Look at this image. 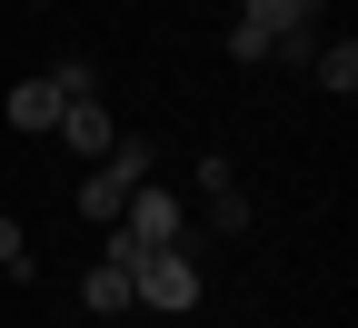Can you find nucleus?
Returning a JSON list of instances; mask_svg holds the SVG:
<instances>
[{"instance_id": "f257e3e1", "label": "nucleus", "mask_w": 358, "mask_h": 328, "mask_svg": "<svg viewBox=\"0 0 358 328\" xmlns=\"http://www.w3.org/2000/svg\"><path fill=\"white\" fill-rule=\"evenodd\" d=\"M129 299H140V308H169V318H189V308H199V259L179 249V239L150 249L140 269H129Z\"/></svg>"}, {"instance_id": "f03ea898", "label": "nucleus", "mask_w": 358, "mask_h": 328, "mask_svg": "<svg viewBox=\"0 0 358 328\" xmlns=\"http://www.w3.org/2000/svg\"><path fill=\"white\" fill-rule=\"evenodd\" d=\"M110 229H129L140 249H169V239H189V229H179V199H169V190H150V179L129 190V209H120Z\"/></svg>"}, {"instance_id": "7ed1b4c3", "label": "nucleus", "mask_w": 358, "mask_h": 328, "mask_svg": "<svg viewBox=\"0 0 358 328\" xmlns=\"http://www.w3.org/2000/svg\"><path fill=\"white\" fill-rule=\"evenodd\" d=\"M50 129L70 139V150H80V159H100V150H110V139H120V129H110V110H100V90H90V100H60V120H50Z\"/></svg>"}, {"instance_id": "20e7f679", "label": "nucleus", "mask_w": 358, "mask_h": 328, "mask_svg": "<svg viewBox=\"0 0 358 328\" xmlns=\"http://www.w3.org/2000/svg\"><path fill=\"white\" fill-rule=\"evenodd\" d=\"M120 209H129V179H120V169L100 159V169H90V179H80V219H90V229H110Z\"/></svg>"}, {"instance_id": "39448f33", "label": "nucleus", "mask_w": 358, "mask_h": 328, "mask_svg": "<svg viewBox=\"0 0 358 328\" xmlns=\"http://www.w3.org/2000/svg\"><path fill=\"white\" fill-rule=\"evenodd\" d=\"M80 308H90V318H120V308H140V299H129V269H110V259H100V269L80 278Z\"/></svg>"}, {"instance_id": "423d86ee", "label": "nucleus", "mask_w": 358, "mask_h": 328, "mask_svg": "<svg viewBox=\"0 0 358 328\" xmlns=\"http://www.w3.org/2000/svg\"><path fill=\"white\" fill-rule=\"evenodd\" d=\"M50 120H60V90H50V70H40V80L10 90V129H50Z\"/></svg>"}, {"instance_id": "0eeeda50", "label": "nucleus", "mask_w": 358, "mask_h": 328, "mask_svg": "<svg viewBox=\"0 0 358 328\" xmlns=\"http://www.w3.org/2000/svg\"><path fill=\"white\" fill-rule=\"evenodd\" d=\"M239 20L279 40V30H299V20H319V0H239Z\"/></svg>"}, {"instance_id": "6e6552de", "label": "nucleus", "mask_w": 358, "mask_h": 328, "mask_svg": "<svg viewBox=\"0 0 358 328\" xmlns=\"http://www.w3.org/2000/svg\"><path fill=\"white\" fill-rule=\"evenodd\" d=\"M308 70H319L338 100H348V90H358V40H348V30H338V40H319V60H308Z\"/></svg>"}, {"instance_id": "1a4fd4ad", "label": "nucleus", "mask_w": 358, "mask_h": 328, "mask_svg": "<svg viewBox=\"0 0 358 328\" xmlns=\"http://www.w3.org/2000/svg\"><path fill=\"white\" fill-rule=\"evenodd\" d=\"M100 159H110V169L129 179V190H140V179L159 169V150H150V139H140V129H120V139H110V150H100Z\"/></svg>"}, {"instance_id": "9d476101", "label": "nucleus", "mask_w": 358, "mask_h": 328, "mask_svg": "<svg viewBox=\"0 0 358 328\" xmlns=\"http://www.w3.org/2000/svg\"><path fill=\"white\" fill-rule=\"evenodd\" d=\"M319 20H299V30H279V40H268V60H279V70H308V60H319Z\"/></svg>"}, {"instance_id": "9b49d317", "label": "nucleus", "mask_w": 358, "mask_h": 328, "mask_svg": "<svg viewBox=\"0 0 358 328\" xmlns=\"http://www.w3.org/2000/svg\"><path fill=\"white\" fill-rule=\"evenodd\" d=\"M209 199V229H219V239H239V229H249V199H239V179H229V190H199Z\"/></svg>"}, {"instance_id": "f8f14e48", "label": "nucleus", "mask_w": 358, "mask_h": 328, "mask_svg": "<svg viewBox=\"0 0 358 328\" xmlns=\"http://www.w3.org/2000/svg\"><path fill=\"white\" fill-rule=\"evenodd\" d=\"M50 90H60V100H90V90H100V70H90V60H60Z\"/></svg>"}, {"instance_id": "ddd939ff", "label": "nucleus", "mask_w": 358, "mask_h": 328, "mask_svg": "<svg viewBox=\"0 0 358 328\" xmlns=\"http://www.w3.org/2000/svg\"><path fill=\"white\" fill-rule=\"evenodd\" d=\"M229 60H239V70H259V60H268V30H249V20H229Z\"/></svg>"}, {"instance_id": "4468645a", "label": "nucleus", "mask_w": 358, "mask_h": 328, "mask_svg": "<svg viewBox=\"0 0 358 328\" xmlns=\"http://www.w3.org/2000/svg\"><path fill=\"white\" fill-rule=\"evenodd\" d=\"M0 269H10V278H30V239H20V219H0Z\"/></svg>"}]
</instances>
